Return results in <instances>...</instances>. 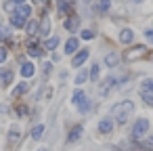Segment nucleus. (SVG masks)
Instances as JSON below:
<instances>
[{
    "label": "nucleus",
    "mask_w": 153,
    "mask_h": 151,
    "mask_svg": "<svg viewBox=\"0 0 153 151\" xmlns=\"http://www.w3.org/2000/svg\"><path fill=\"white\" fill-rule=\"evenodd\" d=\"M78 46H80V40H78V38H69V40L65 42V53L71 55V53L78 51Z\"/></svg>",
    "instance_id": "13"
},
{
    "label": "nucleus",
    "mask_w": 153,
    "mask_h": 151,
    "mask_svg": "<svg viewBox=\"0 0 153 151\" xmlns=\"http://www.w3.org/2000/svg\"><path fill=\"white\" fill-rule=\"evenodd\" d=\"M113 113H115L117 122L124 124V122L134 113V103H132V101H122V103H117V105L113 107Z\"/></svg>",
    "instance_id": "1"
},
{
    "label": "nucleus",
    "mask_w": 153,
    "mask_h": 151,
    "mask_svg": "<svg viewBox=\"0 0 153 151\" xmlns=\"http://www.w3.org/2000/svg\"><path fill=\"white\" fill-rule=\"evenodd\" d=\"M82 132H84V126H74V128L69 130V134H67V141H69V143H76V141L82 136Z\"/></svg>",
    "instance_id": "11"
},
{
    "label": "nucleus",
    "mask_w": 153,
    "mask_h": 151,
    "mask_svg": "<svg viewBox=\"0 0 153 151\" xmlns=\"http://www.w3.org/2000/svg\"><path fill=\"white\" fill-rule=\"evenodd\" d=\"M23 92H27V84H25V82H21V84H17V88L13 90V94H15V97H21Z\"/></svg>",
    "instance_id": "22"
},
{
    "label": "nucleus",
    "mask_w": 153,
    "mask_h": 151,
    "mask_svg": "<svg viewBox=\"0 0 153 151\" xmlns=\"http://www.w3.org/2000/svg\"><path fill=\"white\" fill-rule=\"evenodd\" d=\"M132 40H134V32H132V30L126 28V30L120 32V42H122V44H130Z\"/></svg>",
    "instance_id": "12"
},
{
    "label": "nucleus",
    "mask_w": 153,
    "mask_h": 151,
    "mask_svg": "<svg viewBox=\"0 0 153 151\" xmlns=\"http://www.w3.org/2000/svg\"><path fill=\"white\" fill-rule=\"evenodd\" d=\"M51 30V19H42V25H40V36H46Z\"/></svg>",
    "instance_id": "20"
},
{
    "label": "nucleus",
    "mask_w": 153,
    "mask_h": 151,
    "mask_svg": "<svg viewBox=\"0 0 153 151\" xmlns=\"http://www.w3.org/2000/svg\"><path fill=\"white\" fill-rule=\"evenodd\" d=\"M84 2H92V0H84Z\"/></svg>",
    "instance_id": "36"
},
{
    "label": "nucleus",
    "mask_w": 153,
    "mask_h": 151,
    "mask_svg": "<svg viewBox=\"0 0 153 151\" xmlns=\"http://www.w3.org/2000/svg\"><path fill=\"white\" fill-rule=\"evenodd\" d=\"M11 82H13V71L2 67V69H0V86H9Z\"/></svg>",
    "instance_id": "9"
},
{
    "label": "nucleus",
    "mask_w": 153,
    "mask_h": 151,
    "mask_svg": "<svg viewBox=\"0 0 153 151\" xmlns=\"http://www.w3.org/2000/svg\"><path fill=\"white\" fill-rule=\"evenodd\" d=\"M38 151H46V149H38Z\"/></svg>",
    "instance_id": "37"
},
{
    "label": "nucleus",
    "mask_w": 153,
    "mask_h": 151,
    "mask_svg": "<svg viewBox=\"0 0 153 151\" xmlns=\"http://www.w3.org/2000/svg\"><path fill=\"white\" fill-rule=\"evenodd\" d=\"M13 15H17V17H21V19H30L32 17V7H27V4H17V9H15V13Z\"/></svg>",
    "instance_id": "5"
},
{
    "label": "nucleus",
    "mask_w": 153,
    "mask_h": 151,
    "mask_svg": "<svg viewBox=\"0 0 153 151\" xmlns=\"http://www.w3.org/2000/svg\"><path fill=\"white\" fill-rule=\"evenodd\" d=\"M25 23H27V21H25V19H21V17H17V15H13V17H11V25H13V28H17V30L25 28Z\"/></svg>",
    "instance_id": "17"
},
{
    "label": "nucleus",
    "mask_w": 153,
    "mask_h": 151,
    "mask_svg": "<svg viewBox=\"0 0 153 151\" xmlns=\"http://www.w3.org/2000/svg\"><path fill=\"white\" fill-rule=\"evenodd\" d=\"M57 44H59V38H57V36H53V38H46V40H44V48H46V51H55V48H57Z\"/></svg>",
    "instance_id": "15"
},
{
    "label": "nucleus",
    "mask_w": 153,
    "mask_h": 151,
    "mask_svg": "<svg viewBox=\"0 0 153 151\" xmlns=\"http://www.w3.org/2000/svg\"><path fill=\"white\" fill-rule=\"evenodd\" d=\"M69 11H71V2H67V0H61V2H59V13L65 15V13H69Z\"/></svg>",
    "instance_id": "19"
},
{
    "label": "nucleus",
    "mask_w": 153,
    "mask_h": 151,
    "mask_svg": "<svg viewBox=\"0 0 153 151\" xmlns=\"http://www.w3.org/2000/svg\"><path fill=\"white\" fill-rule=\"evenodd\" d=\"M71 101H74L76 105L84 103V101H86V94H84V90H76V92H74V97H71Z\"/></svg>",
    "instance_id": "18"
},
{
    "label": "nucleus",
    "mask_w": 153,
    "mask_h": 151,
    "mask_svg": "<svg viewBox=\"0 0 153 151\" xmlns=\"http://www.w3.org/2000/svg\"><path fill=\"white\" fill-rule=\"evenodd\" d=\"M113 84H117V80H115V78H107V80L99 86V94H101V97H107L109 90L113 88Z\"/></svg>",
    "instance_id": "7"
},
{
    "label": "nucleus",
    "mask_w": 153,
    "mask_h": 151,
    "mask_svg": "<svg viewBox=\"0 0 153 151\" xmlns=\"http://www.w3.org/2000/svg\"><path fill=\"white\" fill-rule=\"evenodd\" d=\"M82 38H84V40H92V38H94V32H92V30H84V32H82Z\"/></svg>",
    "instance_id": "30"
},
{
    "label": "nucleus",
    "mask_w": 153,
    "mask_h": 151,
    "mask_svg": "<svg viewBox=\"0 0 153 151\" xmlns=\"http://www.w3.org/2000/svg\"><path fill=\"white\" fill-rule=\"evenodd\" d=\"M97 9H99L101 13H105V11L109 9V0H99V2H97Z\"/></svg>",
    "instance_id": "29"
},
{
    "label": "nucleus",
    "mask_w": 153,
    "mask_h": 151,
    "mask_svg": "<svg viewBox=\"0 0 153 151\" xmlns=\"http://www.w3.org/2000/svg\"><path fill=\"white\" fill-rule=\"evenodd\" d=\"M99 69H101V67H99V63H94V65L90 67V80H92V82H97V80H99Z\"/></svg>",
    "instance_id": "26"
},
{
    "label": "nucleus",
    "mask_w": 153,
    "mask_h": 151,
    "mask_svg": "<svg viewBox=\"0 0 153 151\" xmlns=\"http://www.w3.org/2000/svg\"><path fill=\"white\" fill-rule=\"evenodd\" d=\"M88 57H90V51H80V53H76V57L71 59V65L74 67H80V65H84L86 61H88Z\"/></svg>",
    "instance_id": "4"
},
{
    "label": "nucleus",
    "mask_w": 153,
    "mask_h": 151,
    "mask_svg": "<svg viewBox=\"0 0 153 151\" xmlns=\"http://www.w3.org/2000/svg\"><path fill=\"white\" fill-rule=\"evenodd\" d=\"M11 2H15V4H23L25 0H11Z\"/></svg>",
    "instance_id": "34"
},
{
    "label": "nucleus",
    "mask_w": 153,
    "mask_h": 151,
    "mask_svg": "<svg viewBox=\"0 0 153 151\" xmlns=\"http://www.w3.org/2000/svg\"><path fill=\"white\" fill-rule=\"evenodd\" d=\"M113 130V120L111 118H103L101 122H99V132L101 134H109Z\"/></svg>",
    "instance_id": "8"
},
{
    "label": "nucleus",
    "mask_w": 153,
    "mask_h": 151,
    "mask_svg": "<svg viewBox=\"0 0 153 151\" xmlns=\"http://www.w3.org/2000/svg\"><path fill=\"white\" fill-rule=\"evenodd\" d=\"M63 28H65L67 32H76V30L80 28V17H76V15L67 17V19L63 21Z\"/></svg>",
    "instance_id": "6"
},
{
    "label": "nucleus",
    "mask_w": 153,
    "mask_h": 151,
    "mask_svg": "<svg viewBox=\"0 0 153 151\" xmlns=\"http://www.w3.org/2000/svg\"><path fill=\"white\" fill-rule=\"evenodd\" d=\"M147 53V46H134V48H130V51H126V55H124V59L126 61H134V59H140L143 55Z\"/></svg>",
    "instance_id": "3"
},
{
    "label": "nucleus",
    "mask_w": 153,
    "mask_h": 151,
    "mask_svg": "<svg viewBox=\"0 0 153 151\" xmlns=\"http://www.w3.org/2000/svg\"><path fill=\"white\" fill-rule=\"evenodd\" d=\"M4 61H7V48L0 46V63H4Z\"/></svg>",
    "instance_id": "32"
},
{
    "label": "nucleus",
    "mask_w": 153,
    "mask_h": 151,
    "mask_svg": "<svg viewBox=\"0 0 153 151\" xmlns=\"http://www.w3.org/2000/svg\"><path fill=\"white\" fill-rule=\"evenodd\" d=\"M149 128H151L149 120H147V118H138V120L134 122V126H132V138H136V141L145 138L147 132H149Z\"/></svg>",
    "instance_id": "2"
},
{
    "label": "nucleus",
    "mask_w": 153,
    "mask_h": 151,
    "mask_svg": "<svg viewBox=\"0 0 153 151\" xmlns=\"http://www.w3.org/2000/svg\"><path fill=\"white\" fill-rule=\"evenodd\" d=\"M143 88L149 92V90H153V80H143Z\"/></svg>",
    "instance_id": "31"
},
{
    "label": "nucleus",
    "mask_w": 153,
    "mask_h": 151,
    "mask_svg": "<svg viewBox=\"0 0 153 151\" xmlns=\"http://www.w3.org/2000/svg\"><path fill=\"white\" fill-rule=\"evenodd\" d=\"M19 136H21V132H19V128H11V132H9V141L11 143H15V141H19Z\"/></svg>",
    "instance_id": "24"
},
{
    "label": "nucleus",
    "mask_w": 153,
    "mask_h": 151,
    "mask_svg": "<svg viewBox=\"0 0 153 151\" xmlns=\"http://www.w3.org/2000/svg\"><path fill=\"white\" fill-rule=\"evenodd\" d=\"M88 78H90V74H88V71H80V74L76 76V84L80 86V84H84V82H86Z\"/></svg>",
    "instance_id": "21"
},
{
    "label": "nucleus",
    "mask_w": 153,
    "mask_h": 151,
    "mask_svg": "<svg viewBox=\"0 0 153 151\" xmlns=\"http://www.w3.org/2000/svg\"><path fill=\"white\" fill-rule=\"evenodd\" d=\"M42 132H44V126H42V124L34 126V128H32V138H40V136H42Z\"/></svg>",
    "instance_id": "23"
},
{
    "label": "nucleus",
    "mask_w": 153,
    "mask_h": 151,
    "mask_svg": "<svg viewBox=\"0 0 153 151\" xmlns=\"http://www.w3.org/2000/svg\"><path fill=\"white\" fill-rule=\"evenodd\" d=\"M34 2H40V0H34Z\"/></svg>",
    "instance_id": "38"
},
{
    "label": "nucleus",
    "mask_w": 153,
    "mask_h": 151,
    "mask_svg": "<svg viewBox=\"0 0 153 151\" xmlns=\"http://www.w3.org/2000/svg\"><path fill=\"white\" fill-rule=\"evenodd\" d=\"M117 63H120L117 53H107V55H105V65H107V67H115Z\"/></svg>",
    "instance_id": "14"
},
{
    "label": "nucleus",
    "mask_w": 153,
    "mask_h": 151,
    "mask_svg": "<svg viewBox=\"0 0 153 151\" xmlns=\"http://www.w3.org/2000/svg\"><path fill=\"white\" fill-rule=\"evenodd\" d=\"M21 76L23 78H32L34 74H36V67H34V63H30V61H25V63H21Z\"/></svg>",
    "instance_id": "10"
},
{
    "label": "nucleus",
    "mask_w": 153,
    "mask_h": 151,
    "mask_svg": "<svg viewBox=\"0 0 153 151\" xmlns=\"http://www.w3.org/2000/svg\"><path fill=\"white\" fill-rule=\"evenodd\" d=\"M0 38H2V40L11 38V28H9V25H2V23H0Z\"/></svg>",
    "instance_id": "25"
},
{
    "label": "nucleus",
    "mask_w": 153,
    "mask_h": 151,
    "mask_svg": "<svg viewBox=\"0 0 153 151\" xmlns=\"http://www.w3.org/2000/svg\"><path fill=\"white\" fill-rule=\"evenodd\" d=\"M132 2H140V0H132Z\"/></svg>",
    "instance_id": "35"
},
{
    "label": "nucleus",
    "mask_w": 153,
    "mask_h": 151,
    "mask_svg": "<svg viewBox=\"0 0 153 151\" xmlns=\"http://www.w3.org/2000/svg\"><path fill=\"white\" fill-rule=\"evenodd\" d=\"M143 101H145V105H149V107H153V94H149L147 90H143Z\"/></svg>",
    "instance_id": "28"
},
{
    "label": "nucleus",
    "mask_w": 153,
    "mask_h": 151,
    "mask_svg": "<svg viewBox=\"0 0 153 151\" xmlns=\"http://www.w3.org/2000/svg\"><path fill=\"white\" fill-rule=\"evenodd\" d=\"M27 55H30V57H36V59H38V57H42V55H44V48L30 44V48H27Z\"/></svg>",
    "instance_id": "16"
},
{
    "label": "nucleus",
    "mask_w": 153,
    "mask_h": 151,
    "mask_svg": "<svg viewBox=\"0 0 153 151\" xmlns=\"http://www.w3.org/2000/svg\"><path fill=\"white\" fill-rule=\"evenodd\" d=\"M145 38H147V40L153 44V30H147V32H145Z\"/></svg>",
    "instance_id": "33"
},
{
    "label": "nucleus",
    "mask_w": 153,
    "mask_h": 151,
    "mask_svg": "<svg viewBox=\"0 0 153 151\" xmlns=\"http://www.w3.org/2000/svg\"><path fill=\"white\" fill-rule=\"evenodd\" d=\"M25 30H27V34H36L38 32V23L36 21H27L25 23Z\"/></svg>",
    "instance_id": "27"
}]
</instances>
